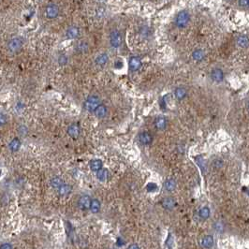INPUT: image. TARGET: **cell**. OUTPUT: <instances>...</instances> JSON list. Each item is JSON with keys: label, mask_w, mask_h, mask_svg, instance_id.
<instances>
[{"label": "cell", "mask_w": 249, "mask_h": 249, "mask_svg": "<svg viewBox=\"0 0 249 249\" xmlns=\"http://www.w3.org/2000/svg\"><path fill=\"white\" fill-rule=\"evenodd\" d=\"M99 105H100L99 98L96 95H93L86 98V100L83 103V109L89 113H93V112L95 113V111L97 110V108Z\"/></svg>", "instance_id": "6da1fadb"}, {"label": "cell", "mask_w": 249, "mask_h": 249, "mask_svg": "<svg viewBox=\"0 0 249 249\" xmlns=\"http://www.w3.org/2000/svg\"><path fill=\"white\" fill-rule=\"evenodd\" d=\"M190 19V16L188 11L186 10H182L178 13L175 17V25L177 27L179 28H184L187 25L188 22Z\"/></svg>", "instance_id": "7a4b0ae2"}, {"label": "cell", "mask_w": 249, "mask_h": 249, "mask_svg": "<svg viewBox=\"0 0 249 249\" xmlns=\"http://www.w3.org/2000/svg\"><path fill=\"white\" fill-rule=\"evenodd\" d=\"M122 42H123L122 34L117 30H113L110 36V43H111L112 47L119 48L122 45Z\"/></svg>", "instance_id": "3957f363"}, {"label": "cell", "mask_w": 249, "mask_h": 249, "mask_svg": "<svg viewBox=\"0 0 249 249\" xmlns=\"http://www.w3.org/2000/svg\"><path fill=\"white\" fill-rule=\"evenodd\" d=\"M22 46H23V40L19 37L10 40L8 43V49L12 52H18L22 48Z\"/></svg>", "instance_id": "277c9868"}, {"label": "cell", "mask_w": 249, "mask_h": 249, "mask_svg": "<svg viewBox=\"0 0 249 249\" xmlns=\"http://www.w3.org/2000/svg\"><path fill=\"white\" fill-rule=\"evenodd\" d=\"M91 203H92V200L87 195L82 196V197L78 200V207L82 211L88 210L91 207Z\"/></svg>", "instance_id": "5b68a950"}, {"label": "cell", "mask_w": 249, "mask_h": 249, "mask_svg": "<svg viewBox=\"0 0 249 249\" xmlns=\"http://www.w3.org/2000/svg\"><path fill=\"white\" fill-rule=\"evenodd\" d=\"M154 126L157 130H165L168 126V120L164 116H158L154 121Z\"/></svg>", "instance_id": "8992f818"}, {"label": "cell", "mask_w": 249, "mask_h": 249, "mask_svg": "<svg viewBox=\"0 0 249 249\" xmlns=\"http://www.w3.org/2000/svg\"><path fill=\"white\" fill-rule=\"evenodd\" d=\"M46 16L49 18V19H55L58 16L59 13V9L56 4H49L46 7Z\"/></svg>", "instance_id": "52a82bcc"}, {"label": "cell", "mask_w": 249, "mask_h": 249, "mask_svg": "<svg viewBox=\"0 0 249 249\" xmlns=\"http://www.w3.org/2000/svg\"><path fill=\"white\" fill-rule=\"evenodd\" d=\"M139 141L142 145H149V144H152L153 137L149 132L144 131V132H141V133L139 134Z\"/></svg>", "instance_id": "ba28073f"}, {"label": "cell", "mask_w": 249, "mask_h": 249, "mask_svg": "<svg viewBox=\"0 0 249 249\" xmlns=\"http://www.w3.org/2000/svg\"><path fill=\"white\" fill-rule=\"evenodd\" d=\"M211 78L213 82H221L224 80V73L220 68H213L211 71Z\"/></svg>", "instance_id": "9c48e42d"}, {"label": "cell", "mask_w": 249, "mask_h": 249, "mask_svg": "<svg viewBox=\"0 0 249 249\" xmlns=\"http://www.w3.org/2000/svg\"><path fill=\"white\" fill-rule=\"evenodd\" d=\"M80 132H81V129L77 124H71L67 128V133L69 137H71L72 139H77L80 136Z\"/></svg>", "instance_id": "30bf717a"}, {"label": "cell", "mask_w": 249, "mask_h": 249, "mask_svg": "<svg viewBox=\"0 0 249 249\" xmlns=\"http://www.w3.org/2000/svg\"><path fill=\"white\" fill-rule=\"evenodd\" d=\"M128 66H129V69L131 71H137L141 67V60H140V58L138 57V56H132L129 59Z\"/></svg>", "instance_id": "8fae6325"}, {"label": "cell", "mask_w": 249, "mask_h": 249, "mask_svg": "<svg viewBox=\"0 0 249 249\" xmlns=\"http://www.w3.org/2000/svg\"><path fill=\"white\" fill-rule=\"evenodd\" d=\"M95 115H96V117L97 118H98V119H103L104 117H106L107 116V114H108V108H107V107L105 106V105H103V104H100L98 108H97V110L95 111Z\"/></svg>", "instance_id": "7c38bea8"}, {"label": "cell", "mask_w": 249, "mask_h": 249, "mask_svg": "<svg viewBox=\"0 0 249 249\" xmlns=\"http://www.w3.org/2000/svg\"><path fill=\"white\" fill-rule=\"evenodd\" d=\"M80 35V30L77 26H70L67 28V32H66V36L67 38L69 40H73L79 37Z\"/></svg>", "instance_id": "4fadbf2b"}, {"label": "cell", "mask_w": 249, "mask_h": 249, "mask_svg": "<svg viewBox=\"0 0 249 249\" xmlns=\"http://www.w3.org/2000/svg\"><path fill=\"white\" fill-rule=\"evenodd\" d=\"M187 95V91L185 87H177L174 91V96L178 100H182L184 99Z\"/></svg>", "instance_id": "5bb4252c"}, {"label": "cell", "mask_w": 249, "mask_h": 249, "mask_svg": "<svg viewBox=\"0 0 249 249\" xmlns=\"http://www.w3.org/2000/svg\"><path fill=\"white\" fill-rule=\"evenodd\" d=\"M102 167H103V162L100 159H93L90 162V169L95 172H98L100 170H102Z\"/></svg>", "instance_id": "9a60e30c"}, {"label": "cell", "mask_w": 249, "mask_h": 249, "mask_svg": "<svg viewBox=\"0 0 249 249\" xmlns=\"http://www.w3.org/2000/svg\"><path fill=\"white\" fill-rule=\"evenodd\" d=\"M201 245L204 248H211L213 245V237L211 235H206L202 238L201 240Z\"/></svg>", "instance_id": "2e32d148"}, {"label": "cell", "mask_w": 249, "mask_h": 249, "mask_svg": "<svg viewBox=\"0 0 249 249\" xmlns=\"http://www.w3.org/2000/svg\"><path fill=\"white\" fill-rule=\"evenodd\" d=\"M21 147V141L18 138H14L9 144V148L11 152H17Z\"/></svg>", "instance_id": "e0dca14e"}, {"label": "cell", "mask_w": 249, "mask_h": 249, "mask_svg": "<svg viewBox=\"0 0 249 249\" xmlns=\"http://www.w3.org/2000/svg\"><path fill=\"white\" fill-rule=\"evenodd\" d=\"M162 205L165 209L167 210H171L174 208L175 206V201L173 198L171 197H168V198H165L162 201Z\"/></svg>", "instance_id": "ac0fdd59"}, {"label": "cell", "mask_w": 249, "mask_h": 249, "mask_svg": "<svg viewBox=\"0 0 249 249\" xmlns=\"http://www.w3.org/2000/svg\"><path fill=\"white\" fill-rule=\"evenodd\" d=\"M108 60H109V56L107 53H100V55L98 56H97V58H96V64L98 66L102 67L107 64Z\"/></svg>", "instance_id": "d6986e66"}, {"label": "cell", "mask_w": 249, "mask_h": 249, "mask_svg": "<svg viewBox=\"0 0 249 249\" xmlns=\"http://www.w3.org/2000/svg\"><path fill=\"white\" fill-rule=\"evenodd\" d=\"M76 51L80 53H84L89 50V43L86 41H80L77 43L76 47H75Z\"/></svg>", "instance_id": "ffe728a7"}, {"label": "cell", "mask_w": 249, "mask_h": 249, "mask_svg": "<svg viewBox=\"0 0 249 249\" xmlns=\"http://www.w3.org/2000/svg\"><path fill=\"white\" fill-rule=\"evenodd\" d=\"M108 175H109V172L107 169H102L97 172V177L100 182H105L108 179Z\"/></svg>", "instance_id": "44dd1931"}, {"label": "cell", "mask_w": 249, "mask_h": 249, "mask_svg": "<svg viewBox=\"0 0 249 249\" xmlns=\"http://www.w3.org/2000/svg\"><path fill=\"white\" fill-rule=\"evenodd\" d=\"M64 185L63 181L60 177H53L52 179L51 180V186L55 188V189H59L62 186Z\"/></svg>", "instance_id": "7402d4cb"}, {"label": "cell", "mask_w": 249, "mask_h": 249, "mask_svg": "<svg viewBox=\"0 0 249 249\" xmlns=\"http://www.w3.org/2000/svg\"><path fill=\"white\" fill-rule=\"evenodd\" d=\"M71 190H72V187L69 185H63L59 189H58V194L60 196H67L68 194H70Z\"/></svg>", "instance_id": "603a6c76"}, {"label": "cell", "mask_w": 249, "mask_h": 249, "mask_svg": "<svg viewBox=\"0 0 249 249\" xmlns=\"http://www.w3.org/2000/svg\"><path fill=\"white\" fill-rule=\"evenodd\" d=\"M164 187L167 191L171 192L176 188V182L173 179H168L165 183H164Z\"/></svg>", "instance_id": "cb8c5ba5"}, {"label": "cell", "mask_w": 249, "mask_h": 249, "mask_svg": "<svg viewBox=\"0 0 249 249\" xmlns=\"http://www.w3.org/2000/svg\"><path fill=\"white\" fill-rule=\"evenodd\" d=\"M192 57L196 61H201L204 57V52L201 49L195 50L192 53Z\"/></svg>", "instance_id": "d4e9b609"}, {"label": "cell", "mask_w": 249, "mask_h": 249, "mask_svg": "<svg viewBox=\"0 0 249 249\" xmlns=\"http://www.w3.org/2000/svg\"><path fill=\"white\" fill-rule=\"evenodd\" d=\"M100 202L98 200L95 199V200H92V203H91V207H90V210L93 213H97L100 211Z\"/></svg>", "instance_id": "484cf974"}, {"label": "cell", "mask_w": 249, "mask_h": 249, "mask_svg": "<svg viewBox=\"0 0 249 249\" xmlns=\"http://www.w3.org/2000/svg\"><path fill=\"white\" fill-rule=\"evenodd\" d=\"M199 216L202 219H207L210 216V209L208 207H202L199 212Z\"/></svg>", "instance_id": "4316f807"}, {"label": "cell", "mask_w": 249, "mask_h": 249, "mask_svg": "<svg viewBox=\"0 0 249 249\" xmlns=\"http://www.w3.org/2000/svg\"><path fill=\"white\" fill-rule=\"evenodd\" d=\"M237 44L241 47H248L249 46V40L248 38L244 37V36H243V37H239L237 39Z\"/></svg>", "instance_id": "83f0119b"}, {"label": "cell", "mask_w": 249, "mask_h": 249, "mask_svg": "<svg viewBox=\"0 0 249 249\" xmlns=\"http://www.w3.org/2000/svg\"><path fill=\"white\" fill-rule=\"evenodd\" d=\"M213 228H215V230L217 231V232L222 233L223 231L225 230V226L221 221H217V222H216L215 224H213Z\"/></svg>", "instance_id": "f1b7e54d"}, {"label": "cell", "mask_w": 249, "mask_h": 249, "mask_svg": "<svg viewBox=\"0 0 249 249\" xmlns=\"http://www.w3.org/2000/svg\"><path fill=\"white\" fill-rule=\"evenodd\" d=\"M67 63V57L65 55H61L58 57V64L60 66H65Z\"/></svg>", "instance_id": "f546056e"}, {"label": "cell", "mask_w": 249, "mask_h": 249, "mask_svg": "<svg viewBox=\"0 0 249 249\" xmlns=\"http://www.w3.org/2000/svg\"><path fill=\"white\" fill-rule=\"evenodd\" d=\"M147 190L149 192H154V191L157 190V186L154 183H150L147 185Z\"/></svg>", "instance_id": "4dcf8cb0"}, {"label": "cell", "mask_w": 249, "mask_h": 249, "mask_svg": "<svg viewBox=\"0 0 249 249\" xmlns=\"http://www.w3.org/2000/svg\"><path fill=\"white\" fill-rule=\"evenodd\" d=\"M8 122V117L7 115H5L4 113H1V115H0V124H1V126H5V124H7Z\"/></svg>", "instance_id": "1f68e13d"}, {"label": "cell", "mask_w": 249, "mask_h": 249, "mask_svg": "<svg viewBox=\"0 0 249 249\" xmlns=\"http://www.w3.org/2000/svg\"><path fill=\"white\" fill-rule=\"evenodd\" d=\"M114 67H115V68H117V69L122 68V67H124V62H123V60H122L121 58L117 59V60L115 61V63H114Z\"/></svg>", "instance_id": "d6a6232c"}, {"label": "cell", "mask_w": 249, "mask_h": 249, "mask_svg": "<svg viewBox=\"0 0 249 249\" xmlns=\"http://www.w3.org/2000/svg\"><path fill=\"white\" fill-rule=\"evenodd\" d=\"M18 131H19V133L22 135H25L26 133H27V128H26V127L25 126H20V128H19V129H18Z\"/></svg>", "instance_id": "836d02e7"}, {"label": "cell", "mask_w": 249, "mask_h": 249, "mask_svg": "<svg viewBox=\"0 0 249 249\" xmlns=\"http://www.w3.org/2000/svg\"><path fill=\"white\" fill-rule=\"evenodd\" d=\"M1 249H12V246L10 243H3L1 245Z\"/></svg>", "instance_id": "e575fe53"}, {"label": "cell", "mask_w": 249, "mask_h": 249, "mask_svg": "<svg viewBox=\"0 0 249 249\" xmlns=\"http://www.w3.org/2000/svg\"><path fill=\"white\" fill-rule=\"evenodd\" d=\"M128 249H140V246L137 243H132L128 246Z\"/></svg>", "instance_id": "d590c367"}, {"label": "cell", "mask_w": 249, "mask_h": 249, "mask_svg": "<svg viewBox=\"0 0 249 249\" xmlns=\"http://www.w3.org/2000/svg\"><path fill=\"white\" fill-rule=\"evenodd\" d=\"M222 164H223V162L221 161V160H218L217 159V160H216V161H215V166L216 167H221Z\"/></svg>", "instance_id": "8d00e7d4"}, {"label": "cell", "mask_w": 249, "mask_h": 249, "mask_svg": "<svg viewBox=\"0 0 249 249\" xmlns=\"http://www.w3.org/2000/svg\"><path fill=\"white\" fill-rule=\"evenodd\" d=\"M239 5L246 7V6H248V1H239Z\"/></svg>", "instance_id": "74e56055"}, {"label": "cell", "mask_w": 249, "mask_h": 249, "mask_svg": "<svg viewBox=\"0 0 249 249\" xmlns=\"http://www.w3.org/2000/svg\"><path fill=\"white\" fill-rule=\"evenodd\" d=\"M247 108H248V110H249V101H248V103H247Z\"/></svg>", "instance_id": "f35d334b"}, {"label": "cell", "mask_w": 249, "mask_h": 249, "mask_svg": "<svg viewBox=\"0 0 249 249\" xmlns=\"http://www.w3.org/2000/svg\"><path fill=\"white\" fill-rule=\"evenodd\" d=\"M248 5H249V1H248Z\"/></svg>", "instance_id": "ab89813d"}]
</instances>
